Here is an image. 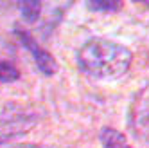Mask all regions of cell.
<instances>
[{"instance_id":"5","label":"cell","mask_w":149,"mask_h":148,"mask_svg":"<svg viewBox=\"0 0 149 148\" xmlns=\"http://www.w3.org/2000/svg\"><path fill=\"white\" fill-rule=\"evenodd\" d=\"M20 78V70L13 65L11 61H6V60H0V81H16Z\"/></svg>"},{"instance_id":"1","label":"cell","mask_w":149,"mask_h":148,"mask_svg":"<svg viewBox=\"0 0 149 148\" xmlns=\"http://www.w3.org/2000/svg\"><path fill=\"white\" fill-rule=\"evenodd\" d=\"M131 51L104 38H92L77 51V65L81 72L97 80L120 78L131 67Z\"/></svg>"},{"instance_id":"4","label":"cell","mask_w":149,"mask_h":148,"mask_svg":"<svg viewBox=\"0 0 149 148\" xmlns=\"http://www.w3.org/2000/svg\"><path fill=\"white\" fill-rule=\"evenodd\" d=\"M101 143H102V148H131V144L126 139V135L119 130L111 128V126L102 128Z\"/></svg>"},{"instance_id":"6","label":"cell","mask_w":149,"mask_h":148,"mask_svg":"<svg viewBox=\"0 0 149 148\" xmlns=\"http://www.w3.org/2000/svg\"><path fill=\"white\" fill-rule=\"evenodd\" d=\"M18 9L22 11L24 18L27 22H34L40 16V11H41V4L40 2H22L18 4Z\"/></svg>"},{"instance_id":"7","label":"cell","mask_w":149,"mask_h":148,"mask_svg":"<svg viewBox=\"0 0 149 148\" xmlns=\"http://www.w3.org/2000/svg\"><path fill=\"white\" fill-rule=\"evenodd\" d=\"M86 6L92 11H104V13H113L122 7V4H119V2H88Z\"/></svg>"},{"instance_id":"8","label":"cell","mask_w":149,"mask_h":148,"mask_svg":"<svg viewBox=\"0 0 149 148\" xmlns=\"http://www.w3.org/2000/svg\"><path fill=\"white\" fill-rule=\"evenodd\" d=\"M22 148H36V146H22Z\"/></svg>"},{"instance_id":"3","label":"cell","mask_w":149,"mask_h":148,"mask_svg":"<svg viewBox=\"0 0 149 148\" xmlns=\"http://www.w3.org/2000/svg\"><path fill=\"white\" fill-rule=\"evenodd\" d=\"M147 94H149V90H147ZM133 119L136 125V132L149 141V98L140 99L136 103V110H135Z\"/></svg>"},{"instance_id":"2","label":"cell","mask_w":149,"mask_h":148,"mask_svg":"<svg viewBox=\"0 0 149 148\" xmlns=\"http://www.w3.org/2000/svg\"><path fill=\"white\" fill-rule=\"evenodd\" d=\"M15 35L18 36L20 44H22L31 54H33V58L36 61V67L43 72L45 76H52V74L58 70V63H56L54 56H52L49 51H45L43 47H41L25 29H15Z\"/></svg>"}]
</instances>
